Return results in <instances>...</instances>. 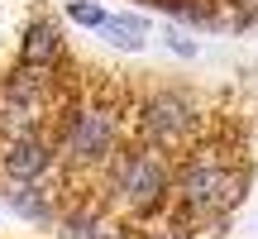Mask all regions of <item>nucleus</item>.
<instances>
[{
    "mask_svg": "<svg viewBox=\"0 0 258 239\" xmlns=\"http://www.w3.org/2000/svg\"><path fill=\"white\" fill-rule=\"evenodd\" d=\"M62 63V24L53 15H34L19 38V63L15 67H34V72H57Z\"/></svg>",
    "mask_w": 258,
    "mask_h": 239,
    "instance_id": "nucleus-5",
    "label": "nucleus"
},
{
    "mask_svg": "<svg viewBox=\"0 0 258 239\" xmlns=\"http://www.w3.org/2000/svg\"><path fill=\"white\" fill-rule=\"evenodd\" d=\"M105 34H110V43H120V48H129V53H139V48L148 43V24L139 15H105Z\"/></svg>",
    "mask_w": 258,
    "mask_h": 239,
    "instance_id": "nucleus-7",
    "label": "nucleus"
},
{
    "mask_svg": "<svg viewBox=\"0 0 258 239\" xmlns=\"http://www.w3.org/2000/svg\"><path fill=\"white\" fill-rule=\"evenodd\" d=\"M225 5H234V10H239V15H244V24H253V19H258V0H225Z\"/></svg>",
    "mask_w": 258,
    "mask_h": 239,
    "instance_id": "nucleus-9",
    "label": "nucleus"
},
{
    "mask_svg": "<svg viewBox=\"0 0 258 239\" xmlns=\"http://www.w3.org/2000/svg\"><path fill=\"white\" fill-rule=\"evenodd\" d=\"M57 167V148L48 134H0V182L38 187Z\"/></svg>",
    "mask_w": 258,
    "mask_h": 239,
    "instance_id": "nucleus-4",
    "label": "nucleus"
},
{
    "mask_svg": "<svg viewBox=\"0 0 258 239\" xmlns=\"http://www.w3.org/2000/svg\"><path fill=\"white\" fill-rule=\"evenodd\" d=\"M5 206L15 215H29V220H43V215H53V192H43V187H5Z\"/></svg>",
    "mask_w": 258,
    "mask_h": 239,
    "instance_id": "nucleus-6",
    "label": "nucleus"
},
{
    "mask_svg": "<svg viewBox=\"0 0 258 239\" xmlns=\"http://www.w3.org/2000/svg\"><path fill=\"white\" fill-rule=\"evenodd\" d=\"M67 15H72L77 24H86V29H101L105 24V10L96 5V0H67Z\"/></svg>",
    "mask_w": 258,
    "mask_h": 239,
    "instance_id": "nucleus-8",
    "label": "nucleus"
},
{
    "mask_svg": "<svg viewBox=\"0 0 258 239\" xmlns=\"http://www.w3.org/2000/svg\"><path fill=\"white\" fill-rule=\"evenodd\" d=\"M105 177H110V196L129 211L148 215L167 201L172 192V177H177V158L163 153V148H148L139 139H124L120 148L110 153L105 163Z\"/></svg>",
    "mask_w": 258,
    "mask_h": 239,
    "instance_id": "nucleus-2",
    "label": "nucleus"
},
{
    "mask_svg": "<svg viewBox=\"0 0 258 239\" xmlns=\"http://www.w3.org/2000/svg\"><path fill=\"white\" fill-rule=\"evenodd\" d=\"M201 134V105L186 91H153L139 101L134 110V139L148 148H163V153H182L191 139Z\"/></svg>",
    "mask_w": 258,
    "mask_h": 239,
    "instance_id": "nucleus-3",
    "label": "nucleus"
},
{
    "mask_svg": "<svg viewBox=\"0 0 258 239\" xmlns=\"http://www.w3.org/2000/svg\"><path fill=\"white\" fill-rule=\"evenodd\" d=\"M129 129V105L110 86L82 96L67 115L62 134H57V163H67L72 172H86V167H105L110 153L124 144Z\"/></svg>",
    "mask_w": 258,
    "mask_h": 239,
    "instance_id": "nucleus-1",
    "label": "nucleus"
}]
</instances>
